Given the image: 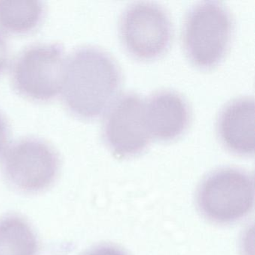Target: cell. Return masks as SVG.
Returning <instances> with one entry per match:
<instances>
[{
    "label": "cell",
    "mask_w": 255,
    "mask_h": 255,
    "mask_svg": "<svg viewBox=\"0 0 255 255\" xmlns=\"http://www.w3.org/2000/svg\"><path fill=\"white\" fill-rule=\"evenodd\" d=\"M147 125L152 138L172 141L187 129L190 110L184 98L177 92L162 90L145 101Z\"/></svg>",
    "instance_id": "9"
},
{
    "label": "cell",
    "mask_w": 255,
    "mask_h": 255,
    "mask_svg": "<svg viewBox=\"0 0 255 255\" xmlns=\"http://www.w3.org/2000/svg\"><path fill=\"white\" fill-rule=\"evenodd\" d=\"M83 255H127L123 251L113 246L104 245L91 249Z\"/></svg>",
    "instance_id": "12"
},
{
    "label": "cell",
    "mask_w": 255,
    "mask_h": 255,
    "mask_svg": "<svg viewBox=\"0 0 255 255\" xmlns=\"http://www.w3.org/2000/svg\"><path fill=\"white\" fill-rule=\"evenodd\" d=\"M103 136L107 147L119 158L142 153L151 141L145 113V100L128 92L117 97L106 110Z\"/></svg>",
    "instance_id": "7"
},
{
    "label": "cell",
    "mask_w": 255,
    "mask_h": 255,
    "mask_svg": "<svg viewBox=\"0 0 255 255\" xmlns=\"http://www.w3.org/2000/svg\"><path fill=\"white\" fill-rule=\"evenodd\" d=\"M234 31L229 11L217 2H203L185 18L182 41L189 60L201 68L216 66L226 54Z\"/></svg>",
    "instance_id": "2"
},
{
    "label": "cell",
    "mask_w": 255,
    "mask_h": 255,
    "mask_svg": "<svg viewBox=\"0 0 255 255\" xmlns=\"http://www.w3.org/2000/svg\"><path fill=\"white\" fill-rule=\"evenodd\" d=\"M122 80L120 68L110 54L96 47H83L66 59L61 93L71 113L93 119L117 98Z\"/></svg>",
    "instance_id": "1"
},
{
    "label": "cell",
    "mask_w": 255,
    "mask_h": 255,
    "mask_svg": "<svg viewBox=\"0 0 255 255\" xmlns=\"http://www.w3.org/2000/svg\"><path fill=\"white\" fill-rule=\"evenodd\" d=\"M9 129L4 116L0 113V155L2 154L8 145Z\"/></svg>",
    "instance_id": "14"
},
{
    "label": "cell",
    "mask_w": 255,
    "mask_h": 255,
    "mask_svg": "<svg viewBox=\"0 0 255 255\" xmlns=\"http://www.w3.org/2000/svg\"><path fill=\"white\" fill-rule=\"evenodd\" d=\"M60 161L55 149L36 138H24L5 152L2 171L12 187L26 193L49 189L59 174Z\"/></svg>",
    "instance_id": "4"
},
{
    "label": "cell",
    "mask_w": 255,
    "mask_h": 255,
    "mask_svg": "<svg viewBox=\"0 0 255 255\" xmlns=\"http://www.w3.org/2000/svg\"><path fill=\"white\" fill-rule=\"evenodd\" d=\"M9 59V47L3 35L0 33V74L8 66Z\"/></svg>",
    "instance_id": "13"
},
{
    "label": "cell",
    "mask_w": 255,
    "mask_h": 255,
    "mask_svg": "<svg viewBox=\"0 0 255 255\" xmlns=\"http://www.w3.org/2000/svg\"><path fill=\"white\" fill-rule=\"evenodd\" d=\"M255 183L248 173L234 168L217 170L198 188L197 204L208 220L228 224L246 217L253 208Z\"/></svg>",
    "instance_id": "3"
},
{
    "label": "cell",
    "mask_w": 255,
    "mask_h": 255,
    "mask_svg": "<svg viewBox=\"0 0 255 255\" xmlns=\"http://www.w3.org/2000/svg\"><path fill=\"white\" fill-rule=\"evenodd\" d=\"M44 14L41 2L35 0H0V29L26 34L36 29Z\"/></svg>",
    "instance_id": "11"
},
{
    "label": "cell",
    "mask_w": 255,
    "mask_h": 255,
    "mask_svg": "<svg viewBox=\"0 0 255 255\" xmlns=\"http://www.w3.org/2000/svg\"><path fill=\"white\" fill-rule=\"evenodd\" d=\"M66 59L59 46L36 44L21 52L11 71L14 88L26 98L46 101L61 92Z\"/></svg>",
    "instance_id": "6"
},
{
    "label": "cell",
    "mask_w": 255,
    "mask_h": 255,
    "mask_svg": "<svg viewBox=\"0 0 255 255\" xmlns=\"http://www.w3.org/2000/svg\"><path fill=\"white\" fill-rule=\"evenodd\" d=\"M255 100L241 97L228 103L221 110L217 133L224 147L240 156L255 153Z\"/></svg>",
    "instance_id": "8"
},
{
    "label": "cell",
    "mask_w": 255,
    "mask_h": 255,
    "mask_svg": "<svg viewBox=\"0 0 255 255\" xmlns=\"http://www.w3.org/2000/svg\"><path fill=\"white\" fill-rule=\"evenodd\" d=\"M172 32L167 11L151 2L132 4L119 21V35L125 49L143 60L162 56L171 45Z\"/></svg>",
    "instance_id": "5"
},
{
    "label": "cell",
    "mask_w": 255,
    "mask_h": 255,
    "mask_svg": "<svg viewBox=\"0 0 255 255\" xmlns=\"http://www.w3.org/2000/svg\"><path fill=\"white\" fill-rule=\"evenodd\" d=\"M38 237L21 216L11 215L0 220V255H37Z\"/></svg>",
    "instance_id": "10"
}]
</instances>
